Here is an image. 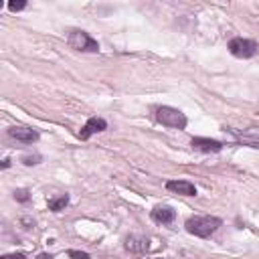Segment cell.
Returning a JSON list of instances; mask_svg holds the SVG:
<instances>
[{
    "label": "cell",
    "instance_id": "6da1fadb",
    "mask_svg": "<svg viewBox=\"0 0 259 259\" xmlns=\"http://www.w3.org/2000/svg\"><path fill=\"white\" fill-rule=\"evenodd\" d=\"M221 225H223V221L219 217H191L184 223L188 233L195 235V237H202V239L211 237Z\"/></svg>",
    "mask_w": 259,
    "mask_h": 259
},
{
    "label": "cell",
    "instance_id": "7a4b0ae2",
    "mask_svg": "<svg viewBox=\"0 0 259 259\" xmlns=\"http://www.w3.org/2000/svg\"><path fill=\"white\" fill-rule=\"evenodd\" d=\"M67 43L71 49L81 51V53H97L99 51V43L85 30H71L67 37Z\"/></svg>",
    "mask_w": 259,
    "mask_h": 259
},
{
    "label": "cell",
    "instance_id": "3957f363",
    "mask_svg": "<svg viewBox=\"0 0 259 259\" xmlns=\"http://www.w3.org/2000/svg\"><path fill=\"white\" fill-rule=\"evenodd\" d=\"M156 119L162 124V126H168V128H174V130H184L186 128V115L176 110V108H170V106H162L156 110Z\"/></svg>",
    "mask_w": 259,
    "mask_h": 259
},
{
    "label": "cell",
    "instance_id": "277c9868",
    "mask_svg": "<svg viewBox=\"0 0 259 259\" xmlns=\"http://www.w3.org/2000/svg\"><path fill=\"white\" fill-rule=\"evenodd\" d=\"M229 51H231V55L237 57V59H249V57H253L257 51H259V45L255 41H251V39L235 37L229 43Z\"/></svg>",
    "mask_w": 259,
    "mask_h": 259
},
{
    "label": "cell",
    "instance_id": "5b68a950",
    "mask_svg": "<svg viewBox=\"0 0 259 259\" xmlns=\"http://www.w3.org/2000/svg\"><path fill=\"white\" fill-rule=\"evenodd\" d=\"M8 136L14 138L16 142H23V144H32L39 140V132L34 128H25V126H14L8 130Z\"/></svg>",
    "mask_w": 259,
    "mask_h": 259
},
{
    "label": "cell",
    "instance_id": "8992f818",
    "mask_svg": "<svg viewBox=\"0 0 259 259\" xmlns=\"http://www.w3.org/2000/svg\"><path fill=\"white\" fill-rule=\"evenodd\" d=\"M103 130H108V122L103 117H89L87 122H85V126L81 128L79 132V138L81 140H89V138L97 132H103Z\"/></svg>",
    "mask_w": 259,
    "mask_h": 259
},
{
    "label": "cell",
    "instance_id": "52a82bcc",
    "mask_svg": "<svg viewBox=\"0 0 259 259\" xmlns=\"http://www.w3.org/2000/svg\"><path fill=\"white\" fill-rule=\"evenodd\" d=\"M150 217H152L154 223H160V225H168V223H172V221L176 219V211L172 209V206L158 204V206H154V209H152Z\"/></svg>",
    "mask_w": 259,
    "mask_h": 259
},
{
    "label": "cell",
    "instance_id": "ba28073f",
    "mask_svg": "<svg viewBox=\"0 0 259 259\" xmlns=\"http://www.w3.org/2000/svg\"><path fill=\"white\" fill-rule=\"evenodd\" d=\"M191 146L199 152H204V154H217L223 150V144L219 140H211V138H193Z\"/></svg>",
    "mask_w": 259,
    "mask_h": 259
},
{
    "label": "cell",
    "instance_id": "9c48e42d",
    "mask_svg": "<svg viewBox=\"0 0 259 259\" xmlns=\"http://www.w3.org/2000/svg\"><path fill=\"white\" fill-rule=\"evenodd\" d=\"M166 188L170 193H176V195H182V197H195L197 195V186L193 182H188V180H168Z\"/></svg>",
    "mask_w": 259,
    "mask_h": 259
},
{
    "label": "cell",
    "instance_id": "30bf717a",
    "mask_svg": "<svg viewBox=\"0 0 259 259\" xmlns=\"http://www.w3.org/2000/svg\"><path fill=\"white\" fill-rule=\"evenodd\" d=\"M128 251H132V253H146L148 249H150V245H148V239L146 237H142V235H130L128 239H126V245H124Z\"/></svg>",
    "mask_w": 259,
    "mask_h": 259
},
{
    "label": "cell",
    "instance_id": "8fae6325",
    "mask_svg": "<svg viewBox=\"0 0 259 259\" xmlns=\"http://www.w3.org/2000/svg\"><path fill=\"white\" fill-rule=\"evenodd\" d=\"M67 204H69V197H67V195L57 197V199H51V201H49V211L59 213V211H63V209H65Z\"/></svg>",
    "mask_w": 259,
    "mask_h": 259
},
{
    "label": "cell",
    "instance_id": "7c38bea8",
    "mask_svg": "<svg viewBox=\"0 0 259 259\" xmlns=\"http://www.w3.org/2000/svg\"><path fill=\"white\" fill-rule=\"evenodd\" d=\"M14 199L19 201V202H29L30 201V195L27 188H19V191H14Z\"/></svg>",
    "mask_w": 259,
    "mask_h": 259
},
{
    "label": "cell",
    "instance_id": "4fadbf2b",
    "mask_svg": "<svg viewBox=\"0 0 259 259\" xmlns=\"http://www.w3.org/2000/svg\"><path fill=\"white\" fill-rule=\"evenodd\" d=\"M43 158L39 156V154H32V156H30V154H27V156H23V164H27V166H34V164H39Z\"/></svg>",
    "mask_w": 259,
    "mask_h": 259
},
{
    "label": "cell",
    "instance_id": "5bb4252c",
    "mask_svg": "<svg viewBox=\"0 0 259 259\" xmlns=\"http://www.w3.org/2000/svg\"><path fill=\"white\" fill-rule=\"evenodd\" d=\"M67 255L71 257V259H91L89 253H85V251H75V249H69Z\"/></svg>",
    "mask_w": 259,
    "mask_h": 259
},
{
    "label": "cell",
    "instance_id": "9a60e30c",
    "mask_svg": "<svg viewBox=\"0 0 259 259\" xmlns=\"http://www.w3.org/2000/svg\"><path fill=\"white\" fill-rule=\"evenodd\" d=\"M23 8H27V2H8V10H12V12H19Z\"/></svg>",
    "mask_w": 259,
    "mask_h": 259
},
{
    "label": "cell",
    "instance_id": "2e32d148",
    "mask_svg": "<svg viewBox=\"0 0 259 259\" xmlns=\"http://www.w3.org/2000/svg\"><path fill=\"white\" fill-rule=\"evenodd\" d=\"M0 259H25L23 253H8V255H2Z\"/></svg>",
    "mask_w": 259,
    "mask_h": 259
},
{
    "label": "cell",
    "instance_id": "e0dca14e",
    "mask_svg": "<svg viewBox=\"0 0 259 259\" xmlns=\"http://www.w3.org/2000/svg\"><path fill=\"white\" fill-rule=\"evenodd\" d=\"M37 259H55V257H53V255H49V253H39Z\"/></svg>",
    "mask_w": 259,
    "mask_h": 259
},
{
    "label": "cell",
    "instance_id": "ac0fdd59",
    "mask_svg": "<svg viewBox=\"0 0 259 259\" xmlns=\"http://www.w3.org/2000/svg\"><path fill=\"white\" fill-rule=\"evenodd\" d=\"M8 166H10V160H8V158H4V160H2V168H4V170H6V168H8Z\"/></svg>",
    "mask_w": 259,
    "mask_h": 259
}]
</instances>
